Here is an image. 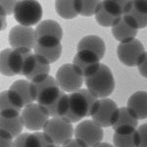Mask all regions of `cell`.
<instances>
[{
    "mask_svg": "<svg viewBox=\"0 0 147 147\" xmlns=\"http://www.w3.org/2000/svg\"><path fill=\"white\" fill-rule=\"evenodd\" d=\"M35 63V54L28 48H4L0 53V71L5 77L27 78Z\"/></svg>",
    "mask_w": 147,
    "mask_h": 147,
    "instance_id": "6da1fadb",
    "label": "cell"
},
{
    "mask_svg": "<svg viewBox=\"0 0 147 147\" xmlns=\"http://www.w3.org/2000/svg\"><path fill=\"white\" fill-rule=\"evenodd\" d=\"M100 99L91 93L87 88L69 94V109L63 118L71 124L80 123L84 118L92 117L99 106Z\"/></svg>",
    "mask_w": 147,
    "mask_h": 147,
    "instance_id": "7a4b0ae2",
    "label": "cell"
},
{
    "mask_svg": "<svg viewBox=\"0 0 147 147\" xmlns=\"http://www.w3.org/2000/svg\"><path fill=\"white\" fill-rule=\"evenodd\" d=\"M30 90L34 102L42 107L54 103L62 93L56 79L50 75L42 76L30 82Z\"/></svg>",
    "mask_w": 147,
    "mask_h": 147,
    "instance_id": "3957f363",
    "label": "cell"
},
{
    "mask_svg": "<svg viewBox=\"0 0 147 147\" xmlns=\"http://www.w3.org/2000/svg\"><path fill=\"white\" fill-rule=\"evenodd\" d=\"M86 88L97 98H108L115 89V79L108 66L101 64L98 71L92 76L84 79Z\"/></svg>",
    "mask_w": 147,
    "mask_h": 147,
    "instance_id": "277c9868",
    "label": "cell"
},
{
    "mask_svg": "<svg viewBox=\"0 0 147 147\" xmlns=\"http://www.w3.org/2000/svg\"><path fill=\"white\" fill-rule=\"evenodd\" d=\"M34 30L37 45L52 47L61 44L64 32L61 25L56 21L50 19L41 21Z\"/></svg>",
    "mask_w": 147,
    "mask_h": 147,
    "instance_id": "5b68a950",
    "label": "cell"
},
{
    "mask_svg": "<svg viewBox=\"0 0 147 147\" xmlns=\"http://www.w3.org/2000/svg\"><path fill=\"white\" fill-rule=\"evenodd\" d=\"M43 15L42 6L38 1H18L14 12V19L19 25L32 28L41 22Z\"/></svg>",
    "mask_w": 147,
    "mask_h": 147,
    "instance_id": "8992f818",
    "label": "cell"
},
{
    "mask_svg": "<svg viewBox=\"0 0 147 147\" xmlns=\"http://www.w3.org/2000/svg\"><path fill=\"white\" fill-rule=\"evenodd\" d=\"M117 56L120 62L127 67H138L145 56V48L137 38L119 43Z\"/></svg>",
    "mask_w": 147,
    "mask_h": 147,
    "instance_id": "52a82bcc",
    "label": "cell"
},
{
    "mask_svg": "<svg viewBox=\"0 0 147 147\" xmlns=\"http://www.w3.org/2000/svg\"><path fill=\"white\" fill-rule=\"evenodd\" d=\"M127 1H101L95 20L101 27L111 28L117 25L124 16Z\"/></svg>",
    "mask_w": 147,
    "mask_h": 147,
    "instance_id": "ba28073f",
    "label": "cell"
},
{
    "mask_svg": "<svg viewBox=\"0 0 147 147\" xmlns=\"http://www.w3.org/2000/svg\"><path fill=\"white\" fill-rule=\"evenodd\" d=\"M42 131L53 140L56 145L63 146L73 139L75 129L73 124L62 118H50Z\"/></svg>",
    "mask_w": 147,
    "mask_h": 147,
    "instance_id": "9c48e42d",
    "label": "cell"
},
{
    "mask_svg": "<svg viewBox=\"0 0 147 147\" xmlns=\"http://www.w3.org/2000/svg\"><path fill=\"white\" fill-rule=\"evenodd\" d=\"M56 80L64 92L70 94L82 89L84 78L78 72L72 63L61 66L56 72Z\"/></svg>",
    "mask_w": 147,
    "mask_h": 147,
    "instance_id": "30bf717a",
    "label": "cell"
},
{
    "mask_svg": "<svg viewBox=\"0 0 147 147\" xmlns=\"http://www.w3.org/2000/svg\"><path fill=\"white\" fill-rule=\"evenodd\" d=\"M75 138L79 139L86 147H95L100 144L104 137L103 129L92 120H84L75 127Z\"/></svg>",
    "mask_w": 147,
    "mask_h": 147,
    "instance_id": "8fae6325",
    "label": "cell"
},
{
    "mask_svg": "<svg viewBox=\"0 0 147 147\" xmlns=\"http://www.w3.org/2000/svg\"><path fill=\"white\" fill-rule=\"evenodd\" d=\"M21 116L26 129L34 132L43 130L45 125L50 120L45 109L37 103H32L24 108Z\"/></svg>",
    "mask_w": 147,
    "mask_h": 147,
    "instance_id": "7c38bea8",
    "label": "cell"
},
{
    "mask_svg": "<svg viewBox=\"0 0 147 147\" xmlns=\"http://www.w3.org/2000/svg\"><path fill=\"white\" fill-rule=\"evenodd\" d=\"M120 114V108L117 103L111 98L100 99L96 112L91 117V120L103 127H110L117 123Z\"/></svg>",
    "mask_w": 147,
    "mask_h": 147,
    "instance_id": "4fadbf2b",
    "label": "cell"
},
{
    "mask_svg": "<svg viewBox=\"0 0 147 147\" xmlns=\"http://www.w3.org/2000/svg\"><path fill=\"white\" fill-rule=\"evenodd\" d=\"M8 42L11 48H28L34 50L36 45L35 30L30 27H24L17 25L9 32Z\"/></svg>",
    "mask_w": 147,
    "mask_h": 147,
    "instance_id": "5bb4252c",
    "label": "cell"
},
{
    "mask_svg": "<svg viewBox=\"0 0 147 147\" xmlns=\"http://www.w3.org/2000/svg\"><path fill=\"white\" fill-rule=\"evenodd\" d=\"M100 59L96 54L87 50L78 51L73 59V65L82 77L88 78L95 74L100 67Z\"/></svg>",
    "mask_w": 147,
    "mask_h": 147,
    "instance_id": "9a60e30c",
    "label": "cell"
},
{
    "mask_svg": "<svg viewBox=\"0 0 147 147\" xmlns=\"http://www.w3.org/2000/svg\"><path fill=\"white\" fill-rule=\"evenodd\" d=\"M138 27L131 18L124 15L117 25L112 28V34L119 43L136 38Z\"/></svg>",
    "mask_w": 147,
    "mask_h": 147,
    "instance_id": "2e32d148",
    "label": "cell"
},
{
    "mask_svg": "<svg viewBox=\"0 0 147 147\" xmlns=\"http://www.w3.org/2000/svg\"><path fill=\"white\" fill-rule=\"evenodd\" d=\"M124 15L131 18L138 28H147V1H127Z\"/></svg>",
    "mask_w": 147,
    "mask_h": 147,
    "instance_id": "e0dca14e",
    "label": "cell"
},
{
    "mask_svg": "<svg viewBox=\"0 0 147 147\" xmlns=\"http://www.w3.org/2000/svg\"><path fill=\"white\" fill-rule=\"evenodd\" d=\"M1 129L9 132L14 138L22 134L25 127L21 113H0Z\"/></svg>",
    "mask_w": 147,
    "mask_h": 147,
    "instance_id": "ac0fdd59",
    "label": "cell"
},
{
    "mask_svg": "<svg viewBox=\"0 0 147 147\" xmlns=\"http://www.w3.org/2000/svg\"><path fill=\"white\" fill-rule=\"evenodd\" d=\"M77 50H87L96 54L99 59L102 60L106 53V44L102 37L95 34L85 35L79 41L77 45Z\"/></svg>",
    "mask_w": 147,
    "mask_h": 147,
    "instance_id": "d6986e66",
    "label": "cell"
},
{
    "mask_svg": "<svg viewBox=\"0 0 147 147\" xmlns=\"http://www.w3.org/2000/svg\"><path fill=\"white\" fill-rule=\"evenodd\" d=\"M115 147H139L140 137L137 129L129 127L116 130L113 136Z\"/></svg>",
    "mask_w": 147,
    "mask_h": 147,
    "instance_id": "ffe728a7",
    "label": "cell"
},
{
    "mask_svg": "<svg viewBox=\"0 0 147 147\" xmlns=\"http://www.w3.org/2000/svg\"><path fill=\"white\" fill-rule=\"evenodd\" d=\"M25 108L22 99L16 92L7 89L0 94V110L1 113H22Z\"/></svg>",
    "mask_w": 147,
    "mask_h": 147,
    "instance_id": "44dd1931",
    "label": "cell"
},
{
    "mask_svg": "<svg viewBox=\"0 0 147 147\" xmlns=\"http://www.w3.org/2000/svg\"><path fill=\"white\" fill-rule=\"evenodd\" d=\"M127 107L138 121L147 119V91L139 90L131 94L127 100Z\"/></svg>",
    "mask_w": 147,
    "mask_h": 147,
    "instance_id": "7402d4cb",
    "label": "cell"
},
{
    "mask_svg": "<svg viewBox=\"0 0 147 147\" xmlns=\"http://www.w3.org/2000/svg\"><path fill=\"white\" fill-rule=\"evenodd\" d=\"M55 10L59 16L66 20H72L80 15V1H63L55 2Z\"/></svg>",
    "mask_w": 147,
    "mask_h": 147,
    "instance_id": "603a6c76",
    "label": "cell"
},
{
    "mask_svg": "<svg viewBox=\"0 0 147 147\" xmlns=\"http://www.w3.org/2000/svg\"><path fill=\"white\" fill-rule=\"evenodd\" d=\"M9 89L18 94L19 97L22 99L25 107L34 103L32 96V90H30V82L28 80H18L14 82L10 85Z\"/></svg>",
    "mask_w": 147,
    "mask_h": 147,
    "instance_id": "cb8c5ba5",
    "label": "cell"
},
{
    "mask_svg": "<svg viewBox=\"0 0 147 147\" xmlns=\"http://www.w3.org/2000/svg\"><path fill=\"white\" fill-rule=\"evenodd\" d=\"M137 127H138V120L134 115V113L127 107H121L119 118L117 123L113 125V129L116 131V130L129 129V127L136 129Z\"/></svg>",
    "mask_w": 147,
    "mask_h": 147,
    "instance_id": "d4e9b609",
    "label": "cell"
},
{
    "mask_svg": "<svg viewBox=\"0 0 147 147\" xmlns=\"http://www.w3.org/2000/svg\"><path fill=\"white\" fill-rule=\"evenodd\" d=\"M50 71H51L50 63L47 60H45L43 57L35 54L34 66V68H32V71L26 79L28 80H30V82H32V80L37 79V78H39V77H42V76L49 75Z\"/></svg>",
    "mask_w": 147,
    "mask_h": 147,
    "instance_id": "484cf974",
    "label": "cell"
},
{
    "mask_svg": "<svg viewBox=\"0 0 147 147\" xmlns=\"http://www.w3.org/2000/svg\"><path fill=\"white\" fill-rule=\"evenodd\" d=\"M62 44H59L57 46L52 47H42L36 44L34 49V52L35 54H37V55L43 57L45 60L52 64L55 63L56 61H58L60 59L61 55H62Z\"/></svg>",
    "mask_w": 147,
    "mask_h": 147,
    "instance_id": "4316f807",
    "label": "cell"
},
{
    "mask_svg": "<svg viewBox=\"0 0 147 147\" xmlns=\"http://www.w3.org/2000/svg\"><path fill=\"white\" fill-rule=\"evenodd\" d=\"M14 147H41V143L36 132H25L15 138Z\"/></svg>",
    "mask_w": 147,
    "mask_h": 147,
    "instance_id": "83f0119b",
    "label": "cell"
},
{
    "mask_svg": "<svg viewBox=\"0 0 147 147\" xmlns=\"http://www.w3.org/2000/svg\"><path fill=\"white\" fill-rule=\"evenodd\" d=\"M101 1H80V15L84 17L95 16Z\"/></svg>",
    "mask_w": 147,
    "mask_h": 147,
    "instance_id": "f1b7e54d",
    "label": "cell"
},
{
    "mask_svg": "<svg viewBox=\"0 0 147 147\" xmlns=\"http://www.w3.org/2000/svg\"><path fill=\"white\" fill-rule=\"evenodd\" d=\"M15 138L9 132L0 129V147H14Z\"/></svg>",
    "mask_w": 147,
    "mask_h": 147,
    "instance_id": "f546056e",
    "label": "cell"
},
{
    "mask_svg": "<svg viewBox=\"0 0 147 147\" xmlns=\"http://www.w3.org/2000/svg\"><path fill=\"white\" fill-rule=\"evenodd\" d=\"M17 3L18 1H1L0 2V11H3L7 16L14 15Z\"/></svg>",
    "mask_w": 147,
    "mask_h": 147,
    "instance_id": "4dcf8cb0",
    "label": "cell"
},
{
    "mask_svg": "<svg viewBox=\"0 0 147 147\" xmlns=\"http://www.w3.org/2000/svg\"><path fill=\"white\" fill-rule=\"evenodd\" d=\"M36 134L40 139L41 147H57V145L54 143L53 140L48 136H46L43 131H36Z\"/></svg>",
    "mask_w": 147,
    "mask_h": 147,
    "instance_id": "1f68e13d",
    "label": "cell"
},
{
    "mask_svg": "<svg viewBox=\"0 0 147 147\" xmlns=\"http://www.w3.org/2000/svg\"><path fill=\"white\" fill-rule=\"evenodd\" d=\"M137 131H138L139 137H140L139 147H147V123L139 125Z\"/></svg>",
    "mask_w": 147,
    "mask_h": 147,
    "instance_id": "d6a6232c",
    "label": "cell"
},
{
    "mask_svg": "<svg viewBox=\"0 0 147 147\" xmlns=\"http://www.w3.org/2000/svg\"><path fill=\"white\" fill-rule=\"evenodd\" d=\"M137 69H138V72L142 77L147 79V51L145 53V56H144L143 60H142V62L139 64V66L137 67Z\"/></svg>",
    "mask_w": 147,
    "mask_h": 147,
    "instance_id": "836d02e7",
    "label": "cell"
},
{
    "mask_svg": "<svg viewBox=\"0 0 147 147\" xmlns=\"http://www.w3.org/2000/svg\"><path fill=\"white\" fill-rule=\"evenodd\" d=\"M61 147H86V145L82 143V141H80L79 139L73 138V139H71L70 141H68L67 143L64 144V145L61 146Z\"/></svg>",
    "mask_w": 147,
    "mask_h": 147,
    "instance_id": "e575fe53",
    "label": "cell"
},
{
    "mask_svg": "<svg viewBox=\"0 0 147 147\" xmlns=\"http://www.w3.org/2000/svg\"><path fill=\"white\" fill-rule=\"evenodd\" d=\"M7 15L5 13H4L3 11H0V22H1V26H0V30H1V32H3V30H6L7 28Z\"/></svg>",
    "mask_w": 147,
    "mask_h": 147,
    "instance_id": "d590c367",
    "label": "cell"
},
{
    "mask_svg": "<svg viewBox=\"0 0 147 147\" xmlns=\"http://www.w3.org/2000/svg\"><path fill=\"white\" fill-rule=\"evenodd\" d=\"M95 147H115L114 145H111L110 143H107V142H101L100 144H98Z\"/></svg>",
    "mask_w": 147,
    "mask_h": 147,
    "instance_id": "8d00e7d4",
    "label": "cell"
},
{
    "mask_svg": "<svg viewBox=\"0 0 147 147\" xmlns=\"http://www.w3.org/2000/svg\"><path fill=\"white\" fill-rule=\"evenodd\" d=\"M57 147H61V146H59V145H57Z\"/></svg>",
    "mask_w": 147,
    "mask_h": 147,
    "instance_id": "74e56055",
    "label": "cell"
}]
</instances>
